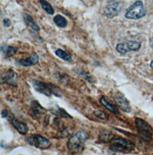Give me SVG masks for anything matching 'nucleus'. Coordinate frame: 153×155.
Wrapping results in <instances>:
<instances>
[{
  "label": "nucleus",
  "mask_w": 153,
  "mask_h": 155,
  "mask_svg": "<svg viewBox=\"0 0 153 155\" xmlns=\"http://www.w3.org/2000/svg\"><path fill=\"white\" fill-rule=\"evenodd\" d=\"M39 56L36 53L32 54L29 58L26 59H22L19 61V63L22 66L28 67L36 64L38 63Z\"/></svg>",
  "instance_id": "obj_10"
},
{
  "label": "nucleus",
  "mask_w": 153,
  "mask_h": 155,
  "mask_svg": "<svg viewBox=\"0 0 153 155\" xmlns=\"http://www.w3.org/2000/svg\"><path fill=\"white\" fill-rule=\"evenodd\" d=\"M53 20L57 26L60 28H65L67 25V20L64 17H63L61 15H56L54 18Z\"/></svg>",
  "instance_id": "obj_18"
},
{
  "label": "nucleus",
  "mask_w": 153,
  "mask_h": 155,
  "mask_svg": "<svg viewBox=\"0 0 153 155\" xmlns=\"http://www.w3.org/2000/svg\"><path fill=\"white\" fill-rule=\"evenodd\" d=\"M121 10V4L119 2L115 0L110 1L104 10L105 16L109 19H112L118 16Z\"/></svg>",
  "instance_id": "obj_8"
},
{
  "label": "nucleus",
  "mask_w": 153,
  "mask_h": 155,
  "mask_svg": "<svg viewBox=\"0 0 153 155\" xmlns=\"http://www.w3.org/2000/svg\"><path fill=\"white\" fill-rule=\"evenodd\" d=\"M95 114L97 117H98L99 118H100L102 119H105L107 116V114H105L102 111H96L95 112Z\"/></svg>",
  "instance_id": "obj_22"
},
{
  "label": "nucleus",
  "mask_w": 153,
  "mask_h": 155,
  "mask_svg": "<svg viewBox=\"0 0 153 155\" xmlns=\"http://www.w3.org/2000/svg\"><path fill=\"white\" fill-rule=\"evenodd\" d=\"M135 146L132 142L124 139L118 138L114 141L110 149L113 151L115 152H124V151H131L134 149Z\"/></svg>",
  "instance_id": "obj_5"
},
{
  "label": "nucleus",
  "mask_w": 153,
  "mask_h": 155,
  "mask_svg": "<svg viewBox=\"0 0 153 155\" xmlns=\"http://www.w3.org/2000/svg\"><path fill=\"white\" fill-rule=\"evenodd\" d=\"M141 47V44L136 41H129L119 43L117 45L116 50L121 54L124 55L130 51H138Z\"/></svg>",
  "instance_id": "obj_6"
},
{
  "label": "nucleus",
  "mask_w": 153,
  "mask_h": 155,
  "mask_svg": "<svg viewBox=\"0 0 153 155\" xmlns=\"http://www.w3.org/2000/svg\"><path fill=\"white\" fill-rule=\"evenodd\" d=\"M2 81L7 83L8 84H10L13 86H16V80H17V75L15 72H14L13 71L10 70L4 76V77L2 78Z\"/></svg>",
  "instance_id": "obj_12"
},
{
  "label": "nucleus",
  "mask_w": 153,
  "mask_h": 155,
  "mask_svg": "<svg viewBox=\"0 0 153 155\" xmlns=\"http://www.w3.org/2000/svg\"><path fill=\"white\" fill-rule=\"evenodd\" d=\"M100 102H101L102 104L104 107H105V108H106L107 110H108L109 111L111 112L112 113H113V114H116V115H118V114H119L118 111L117 110V109H116L111 104H110L105 98H104V97L101 98V99H100Z\"/></svg>",
  "instance_id": "obj_16"
},
{
  "label": "nucleus",
  "mask_w": 153,
  "mask_h": 155,
  "mask_svg": "<svg viewBox=\"0 0 153 155\" xmlns=\"http://www.w3.org/2000/svg\"><path fill=\"white\" fill-rule=\"evenodd\" d=\"M146 15V10L144 8L143 2L137 1L128 8L125 17L128 19L137 20L144 17Z\"/></svg>",
  "instance_id": "obj_2"
},
{
  "label": "nucleus",
  "mask_w": 153,
  "mask_h": 155,
  "mask_svg": "<svg viewBox=\"0 0 153 155\" xmlns=\"http://www.w3.org/2000/svg\"><path fill=\"white\" fill-rule=\"evenodd\" d=\"M8 112L6 110H4L1 113V116L2 117H5L8 116Z\"/></svg>",
  "instance_id": "obj_24"
},
{
  "label": "nucleus",
  "mask_w": 153,
  "mask_h": 155,
  "mask_svg": "<svg viewBox=\"0 0 153 155\" xmlns=\"http://www.w3.org/2000/svg\"><path fill=\"white\" fill-rule=\"evenodd\" d=\"M31 110L32 113L35 116L40 115L41 114H43L46 110L42 107L37 101H33L31 104Z\"/></svg>",
  "instance_id": "obj_15"
},
{
  "label": "nucleus",
  "mask_w": 153,
  "mask_h": 155,
  "mask_svg": "<svg viewBox=\"0 0 153 155\" xmlns=\"http://www.w3.org/2000/svg\"><path fill=\"white\" fill-rule=\"evenodd\" d=\"M150 66H151V68L153 69V60H152V61H151V63H150Z\"/></svg>",
  "instance_id": "obj_26"
},
{
  "label": "nucleus",
  "mask_w": 153,
  "mask_h": 155,
  "mask_svg": "<svg viewBox=\"0 0 153 155\" xmlns=\"http://www.w3.org/2000/svg\"><path fill=\"white\" fill-rule=\"evenodd\" d=\"M55 53L57 57H59V58H62L64 60H66L68 61H70L72 60L71 56L70 54H68L66 52H65V51H63L61 49H57V50L56 51Z\"/></svg>",
  "instance_id": "obj_19"
},
{
  "label": "nucleus",
  "mask_w": 153,
  "mask_h": 155,
  "mask_svg": "<svg viewBox=\"0 0 153 155\" xmlns=\"http://www.w3.org/2000/svg\"><path fill=\"white\" fill-rule=\"evenodd\" d=\"M35 89L41 94L47 96H50L54 94L58 97H60V92L56 86L51 84H46L40 81H36L34 84Z\"/></svg>",
  "instance_id": "obj_3"
},
{
  "label": "nucleus",
  "mask_w": 153,
  "mask_h": 155,
  "mask_svg": "<svg viewBox=\"0 0 153 155\" xmlns=\"http://www.w3.org/2000/svg\"><path fill=\"white\" fill-rule=\"evenodd\" d=\"M27 142L29 145L40 149H47L51 146V143L49 140L39 135H34L28 137L27 138Z\"/></svg>",
  "instance_id": "obj_7"
},
{
  "label": "nucleus",
  "mask_w": 153,
  "mask_h": 155,
  "mask_svg": "<svg viewBox=\"0 0 153 155\" xmlns=\"http://www.w3.org/2000/svg\"><path fill=\"white\" fill-rule=\"evenodd\" d=\"M89 135L85 131H80L73 136L68 143V149L70 152L76 153L83 149L84 143L89 138Z\"/></svg>",
  "instance_id": "obj_1"
},
{
  "label": "nucleus",
  "mask_w": 153,
  "mask_h": 155,
  "mask_svg": "<svg viewBox=\"0 0 153 155\" xmlns=\"http://www.w3.org/2000/svg\"><path fill=\"white\" fill-rule=\"evenodd\" d=\"M39 3L44 10H45L48 14L52 15L54 14L55 11L52 5L46 0H39Z\"/></svg>",
  "instance_id": "obj_17"
},
{
  "label": "nucleus",
  "mask_w": 153,
  "mask_h": 155,
  "mask_svg": "<svg viewBox=\"0 0 153 155\" xmlns=\"http://www.w3.org/2000/svg\"><path fill=\"white\" fill-rule=\"evenodd\" d=\"M150 47L153 50V35L152 37L150 39Z\"/></svg>",
  "instance_id": "obj_25"
},
{
  "label": "nucleus",
  "mask_w": 153,
  "mask_h": 155,
  "mask_svg": "<svg viewBox=\"0 0 153 155\" xmlns=\"http://www.w3.org/2000/svg\"><path fill=\"white\" fill-rule=\"evenodd\" d=\"M3 21L4 26L6 27H9L11 25V21L8 19H4Z\"/></svg>",
  "instance_id": "obj_23"
},
{
  "label": "nucleus",
  "mask_w": 153,
  "mask_h": 155,
  "mask_svg": "<svg viewBox=\"0 0 153 155\" xmlns=\"http://www.w3.org/2000/svg\"><path fill=\"white\" fill-rule=\"evenodd\" d=\"M11 123L13 126L18 130L19 133L23 135H25L27 134L28 131V128L25 124L15 119H11Z\"/></svg>",
  "instance_id": "obj_11"
},
{
  "label": "nucleus",
  "mask_w": 153,
  "mask_h": 155,
  "mask_svg": "<svg viewBox=\"0 0 153 155\" xmlns=\"http://www.w3.org/2000/svg\"><path fill=\"white\" fill-rule=\"evenodd\" d=\"M113 135L112 132L108 131H105L100 134L99 139L102 141L107 142L111 140L113 138Z\"/></svg>",
  "instance_id": "obj_20"
},
{
  "label": "nucleus",
  "mask_w": 153,
  "mask_h": 155,
  "mask_svg": "<svg viewBox=\"0 0 153 155\" xmlns=\"http://www.w3.org/2000/svg\"><path fill=\"white\" fill-rule=\"evenodd\" d=\"M1 50L5 58H8L15 55L18 51V48L10 46H5L1 47Z\"/></svg>",
  "instance_id": "obj_14"
},
{
  "label": "nucleus",
  "mask_w": 153,
  "mask_h": 155,
  "mask_svg": "<svg viewBox=\"0 0 153 155\" xmlns=\"http://www.w3.org/2000/svg\"><path fill=\"white\" fill-rule=\"evenodd\" d=\"M115 101L118 107L124 112H129L131 110V106L128 100L120 93L117 94L114 97Z\"/></svg>",
  "instance_id": "obj_9"
},
{
  "label": "nucleus",
  "mask_w": 153,
  "mask_h": 155,
  "mask_svg": "<svg viewBox=\"0 0 153 155\" xmlns=\"http://www.w3.org/2000/svg\"><path fill=\"white\" fill-rule=\"evenodd\" d=\"M52 113L55 114L56 115H59V116H63V117H69L70 118H72V117L70 115H68L67 114V112H66L64 110H63L60 108H59V107H57V109H56V110H54Z\"/></svg>",
  "instance_id": "obj_21"
},
{
  "label": "nucleus",
  "mask_w": 153,
  "mask_h": 155,
  "mask_svg": "<svg viewBox=\"0 0 153 155\" xmlns=\"http://www.w3.org/2000/svg\"><path fill=\"white\" fill-rule=\"evenodd\" d=\"M23 20L28 27H30L31 29L36 31H38L39 30V28L38 25L31 16L28 15L26 13H25L23 15Z\"/></svg>",
  "instance_id": "obj_13"
},
{
  "label": "nucleus",
  "mask_w": 153,
  "mask_h": 155,
  "mask_svg": "<svg viewBox=\"0 0 153 155\" xmlns=\"http://www.w3.org/2000/svg\"><path fill=\"white\" fill-rule=\"evenodd\" d=\"M135 124L141 137L145 141H150L153 136V130L150 125L140 118L136 119Z\"/></svg>",
  "instance_id": "obj_4"
}]
</instances>
